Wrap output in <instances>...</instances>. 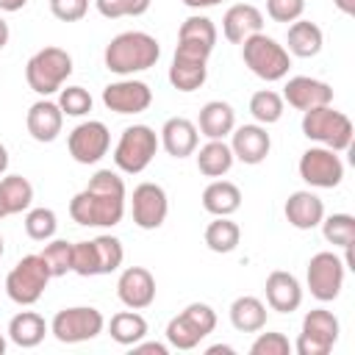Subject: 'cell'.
Here are the masks:
<instances>
[{"label":"cell","instance_id":"6da1fadb","mask_svg":"<svg viewBox=\"0 0 355 355\" xmlns=\"http://www.w3.org/2000/svg\"><path fill=\"white\" fill-rule=\"evenodd\" d=\"M72 222L83 227H114L125 216V180L111 169H97L86 189L69 200Z\"/></svg>","mask_w":355,"mask_h":355},{"label":"cell","instance_id":"7a4b0ae2","mask_svg":"<svg viewBox=\"0 0 355 355\" xmlns=\"http://www.w3.org/2000/svg\"><path fill=\"white\" fill-rule=\"evenodd\" d=\"M161 58V44L155 36L144 33V31H125L116 33L103 53L105 69L122 78H130L136 72H144L150 67H155V61Z\"/></svg>","mask_w":355,"mask_h":355},{"label":"cell","instance_id":"3957f363","mask_svg":"<svg viewBox=\"0 0 355 355\" xmlns=\"http://www.w3.org/2000/svg\"><path fill=\"white\" fill-rule=\"evenodd\" d=\"M69 75H72V55L55 44L36 50L25 64V80L39 97L55 94Z\"/></svg>","mask_w":355,"mask_h":355},{"label":"cell","instance_id":"277c9868","mask_svg":"<svg viewBox=\"0 0 355 355\" xmlns=\"http://www.w3.org/2000/svg\"><path fill=\"white\" fill-rule=\"evenodd\" d=\"M352 119L344 111H336L333 105H319L311 111H302V136L330 147L336 153L349 150L352 144Z\"/></svg>","mask_w":355,"mask_h":355},{"label":"cell","instance_id":"5b68a950","mask_svg":"<svg viewBox=\"0 0 355 355\" xmlns=\"http://www.w3.org/2000/svg\"><path fill=\"white\" fill-rule=\"evenodd\" d=\"M122 258H125L122 241L116 236H108V233L72 244V272L80 277L111 275L122 266Z\"/></svg>","mask_w":355,"mask_h":355},{"label":"cell","instance_id":"8992f818","mask_svg":"<svg viewBox=\"0 0 355 355\" xmlns=\"http://www.w3.org/2000/svg\"><path fill=\"white\" fill-rule=\"evenodd\" d=\"M241 58L250 67V72L266 83L283 80L288 75V67H291L288 50L283 44H277L272 36H266L263 31L252 33L250 39L241 42Z\"/></svg>","mask_w":355,"mask_h":355},{"label":"cell","instance_id":"52a82bcc","mask_svg":"<svg viewBox=\"0 0 355 355\" xmlns=\"http://www.w3.org/2000/svg\"><path fill=\"white\" fill-rule=\"evenodd\" d=\"M158 133L150 125H130L122 130L116 147H114V164L125 175H139L150 166V161L158 153Z\"/></svg>","mask_w":355,"mask_h":355},{"label":"cell","instance_id":"ba28073f","mask_svg":"<svg viewBox=\"0 0 355 355\" xmlns=\"http://www.w3.org/2000/svg\"><path fill=\"white\" fill-rule=\"evenodd\" d=\"M216 327V311L208 302H191L166 324V344L175 349H194Z\"/></svg>","mask_w":355,"mask_h":355},{"label":"cell","instance_id":"9c48e42d","mask_svg":"<svg viewBox=\"0 0 355 355\" xmlns=\"http://www.w3.org/2000/svg\"><path fill=\"white\" fill-rule=\"evenodd\" d=\"M50 277L53 275H50V269H47V263H44V258L39 252L36 255H25L6 275V294L17 305H33V302L42 300Z\"/></svg>","mask_w":355,"mask_h":355},{"label":"cell","instance_id":"30bf717a","mask_svg":"<svg viewBox=\"0 0 355 355\" xmlns=\"http://www.w3.org/2000/svg\"><path fill=\"white\" fill-rule=\"evenodd\" d=\"M105 327V319L97 308L92 305H72L64 308L53 316L50 322V333L61 341V344H80V341H92L94 336H100Z\"/></svg>","mask_w":355,"mask_h":355},{"label":"cell","instance_id":"8fae6325","mask_svg":"<svg viewBox=\"0 0 355 355\" xmlns=\"http://www.w3.org/2000/svg\"><path fill=\"white\" fill-rule=\"evenodd\" d=\"M214 50L202 47V44H191V42H178L175 47V58L169 67V83L178 92H197L205 78H208V55Z\"/></svg>","mask_w":355,"mask_h":355},{"label":"cell","instance_id":"7c38bea8","mask_svg":"<svg viewBox=\"0 0 355 355\" xmlns=\"http://www.w3.org/2000/svg\"><path fill=\"white\" fill-rule=\"evenodd\" d=\"M338 319L333 311L324 308H313L305 313L302 319V333L297 336V355H327L333 349V344L338 341Z\"/></svg>","mask_w":355,"mask_h":355},{"label":"cell","instance_id":"4fadbf2b","mask_svg":"<svg viewBox=\"0 0 355 355\" xmlns=\"http://www.w3.org/2000/svg\"><path fill=\"white\" fill-rule=\"evenodd\" d=\"M344 275H347L344 261H341L336 252H327V250L311 255L308 269H305L308 288H311V294H313L319 302H333V300L341 294V288H344Z\"/></svg>","mask_w":355,"mask_h":355},{"label":"cell","instance_id":"5bb4252c","mask_svg":"<svg viewBox=\"0 0 355 355\" xmlns=\"http://www.w3.org/2000/svg\"><path fill=\"white\" fill-rule=\"evenodd\" d=\"M300 178L313 189H336L344 180V161L330 147H308L300 155Z\"/></svg>","mask_w":355,"mask_h":355},{"label":"cell","instance_id":"9a60e30c","mask_svg":"<svg viewBox=\"0 0 355 355\" xmlns=\"http://www.w3.org/2000/svg\"><path fill=\"white\" fill-rule=\"evenodd\" d=\"M67 147H69V155L78 161V164H97L108 147H111V133L105 128V122L100 119H89V122H80L72 128L69 139H67Z\"/></svg>","mask_w":355,"mask_h":355},{"label":"cell","instance_id":"2e32d148","mask_svg":"<svg viewBox=\"0 0 355 355\" xmlns=\"http://www.w3.org/2000/svg\"><path fill=\"white\" fill-rule=\"evenodd\" d=\"M130 211H133V225L141 227V230H155L164 225L166 214H169V200H166V191L164 186L158 183H139L133 189V197H130Z\"/></svg>","mask_w":355,"mask_h":355},{"label":"cell","instance_id":"e0dca14e","mask_svg":"<svg viewBox=\"0 0 355 355\" xmlns=\"http://www.w3.org/2000/svg\"><path fill=\"white\" fill-rule=\"evenodd\" d=\"M153 103V89L144 80L122 78L103 89V105L114 114H141Z\"/></svg>","mask_w":355,"mask_h":355},{"label":"cell","instance_id":"ac0fdd59","mask_svg":"<svg viewBox=\"0 0 355 355\" xmlns=\"http://www.w3.org/2000/svg\"><path fill=\"white\" fill-rule=\"evenodd\" d=\"M116 297L125 308L133 311H144L155 302V277L150 269L144 266H128L122 269L119 280H116Z\"/></svg>","mask_w":355,"mask_h":355},{"label":"cell","instance_id":"d6986e66","mask_svg":"<svg viewBox=\"0 0 355 355\" xmlns=\"http://www.w3.org/2000/svg\"><path fill=\"white\" fill-rule=\"evenodd\" d=\"M283 103H288L297 111H311L319 105H330L333 103V89L324 80L308 78V75H294L286 80L283 86Z\"/></svg>","mask_w":355,"mask_h":355},{"label":"cell","instance_id":"ffe728a7","mask_svg":"<svg viewBox=\"0 0 355 355\" xmlns=\"http://www.w3.org/2000/svg\"><path fill=\"white\" fill-rule=\"evenodd\" d=\"M230 150L233 158H239L241 164H261L269 150H272V139L266 133V125H239L230 133Z\"/></svg>","mask_w":355,"mask_h":355},{"label":"cell","instance_id":"44dd1931","mask_svg":"<svg viewBox=\"0 0 355 355\" xmlns=\"http://www.w3.org/2000/svg\"><path fill=\"white\" fill-rule=\"evenodd\" d=\"M263 291H266V305L277 313H291L302 305V286L291 272L283 269L269 272Z\"/></svg>","mask_w":355,"mask_h":355},{"label":"cell","instance_id":"7402d4cb","mask_svg":"<svg viewBox=\"0 0 355 355\" xmlns=\"http://www.w3.org/2000/svg\"><path fill=\"white\" fill-rule=\"evenodd\" d=\"M61 125H64V111L58 108V103H53V100H47V97H42V100H36L31 108H28V114H25V128H28V133L36 139V141H55L58 139V133H61Z\"/></svg>","mask_w":355,"mask_h":355},{"label":"cell","instance_id":"603a6c76","mask_svg":"<svg viewBox=\"0 0 355 355\" xmlns=\"http://www.w3.org/2000/svg\"><path fill=\"white\" fill-rule=\"evenodd\" d=\"M161 147L172 155V158H189L194 155L197 150V141H200V130L191 119L186 116H169L161 128V136H158Z\"/></svg>","mask_w":355,"mask_h":355},{"label":"cell","instance_id":"cb8c5ba5","mask_svg":"<svg viewBox=\"0 0 355 355\" xmlns=\"http://www.w3.org/2000/svg\"><path fill=\"white\" fill-rule=\"evenodd\" d=\"M261 28H263V14L252 3H236L222 17V33L233 44H241L252 33H261Z\"/></svg>","mask_w":355,"mask_h":355},{"label":"cell","instance_id":"d4e9b609","mask_svg":"<svg viewBox=\"0 0 355 355\" xmlns=\"http://www.w3.org/2000/svg\"><path fill=\"white\" fill-rule=\"evenodd\" d=\"M283 214H286V222L291 227H297V230H313L324 219V202L313 191L302 189V191L288 194V200L283 205Z\"/></svg>","mask_w":355,"mask_h":355},{"label":"cell","instance_id":"484cf974","mask_svg":"<svg viewBox=\"0 0 355 355\" xmlns=\"http://www.w3.org/2000/svg\"><path fill=\"white\" fill-rule=\"evenodd\" d=\"M233 128H236V111H233L230 103H225V100H208L200 108L197 130L205 139H225V136L233 133Z\"/></svg>","mask_w":355,"mask_h":355},{"label":"cell","instance_id":"4316f807","mask_svg":"<svg viewBox=\"0 0 355 355\" xmlns=\"http://www.w3.org/2000/svg\"><path fill=\"white\" fill-rule=\"evenodd\" d=\"M286 44H288V53L297 55V58H313L322 44H324V36H322V28L311 19H294L288 25V33H286Z\"/></svg>","mask_w":355,"mask_h":355},{"label":"cell","instance_id":"83f0119b","mask_svg":"<svg viewBox=\"0 0 355 355\" xmlns=\"http://www.w3.org/2000/svg\"><path fill=\"white\" fill-rule=\"evenodd\" d=\"M202 208L214 216H230L241 208V191L230 180H211L202 191Z\"/></svg>","mask_w":355,"mask_h":355},{"label":"cell","instance_id":"f1b7e54d","mask_svg":"<svg viewBox=\"0 0 355 355\" xmlns=\"http://www.w3.org/2000/svg\"><path fill=\"white\" fill-rule=\"evenodd\" d=\"M230 324L239 330V333H258L266 327V305L252 297V294H244V297H236L230 302Z\"/></svg>","mask_w":355,"mask_h":355},{"label":"cell","instance_id":"f546056e","mask_svg":"<svg viewBox=\"0 0 355 355\" xmlns=\"http://www.w3.org/2000/svg\"><path fill=\"white\" fill-rule=\"evenodd\" d=\"M197 153V169L205 175V178H222L230 172L233 166V150L230 144H225V139H208Z\"/></svg>","mask_w":355,"mask_h":355},{"label":"cell","instance_id":"4dcf8cb0","mask_svg":"<svg viewBox=\"0 0 355 355\" xmlns=\"http://www.w3.org/2000/svg\"><path fill=\"white\" fill-rule=\"evenodd\" d=\"M44 333H47V322L36 311H19L8 322V338L22 349L39 347L44 341Z\"/></svg>","mask_w":355,"mask_h":355},{"label":"cell","instance_id":"1f68e13d","mask_svg":"<svg viewBox=\"0 0 355 355\" xmlns=\"http://www.w3.org/2000/svg\"><path fill=\"white\" fill-rule=\"evenodd\" d=\"M108 333H111V338H114L116 344L133 347L136 341H141V338L147 336V319H144L139 311H133V308H130V311H119V313L111 316Z\"/></svg>","mask_w":355,"mask_h":355},{"label":"cell","instance_id":"d6a6232c","mask_svg":"<svg viewBox=\"0 0 355 355\" xmlns=\"http://www.w3.org/2000/svg\"><path fill=\"white\" fill-rule=\"evenodd\" d=\"M0 200H3V208L6 214H22L31 208L33 202V186L28 178L22 175H6L0 180Z\"/></svg>","mask_w":355,"mask_h":355},{"label":"cell","instance_id":"836d02e7","mask_svg":"<svg viewBox=\"0 0 355 355\" xmlns=\"http://www.w3.org/2000/svg\"><path fill=\"white\" fill-rule=\"evenodd\" d=\"M239 241H241V230H239V225L233 219L216 216L214 222H208V227H205V244H208L211 252H219V255L222 252H233L239 247Z\"/></svg>","mask_w":355,"mask_h":355},{"label":"cell","instance_id":"e575fe53","mask_svg":"<svg viewBox=\"0 0 355 355\" xmlns=\"http://www.w3.org/2000/svg\"><path fill=\"white\" fill-rule=\"evenodd\" d=\"M178 42H191V44H202V47H211L216 44V25L214 19L202 17V14H191L180 22V31H178Z\"/></svg>","mask_w":355,"mask_h":355},{"label":"cell","instance_id":"d590c367","mask_svg":"<svg viewBox=\"0 0 355 355\" xmlns=\"http://www.w3.org/2000/svg\"><path fill=\"white\" fill-rule=\"evenodd\" d=\"M283 97L272 89H261L250 97V114L258 125H275L283 116Z\"/></svg>","mask_w":355,"mask_h":355},{"label":"cell","instance_id":"8d00e7d4","mask_svg":"<svg viewBox=\"0 0 355 355\" xmlns=\"http://www.w3.org/2000/svg\"><path fill=\"white\" fill-rule=\"evenodd\" d=\"M322 233L333 247H352L355 244V216L352 214H330L322 222Z\"/></svg>","mask_w":355,"mask_h":355},{"label":"cell","instance_id":"74e56055","mask_svg":"<svg viewBox=\"0 0 355 355\" xmlns=\"http://www.w3.org/2000/svg\"><path fill=\"white\" fill-rule=\"evenodd\" d=\"M58 230V216L53 208H28L25 214V233L33 241H50Z\"/></svg>","mask_w":355,"mask_h":355},{"label":"cell","instance_id":"f35d334b","mask_svg":"<svg viewBox=\"0 0 355 355\" xmlns=\"http://www.w3.org/2000/svg\"><path fill=\"white\" fill-rule=\"evenodd\" d=\"M50 269L53 277H61L67 272H72V241L67 239H50L44 244V250L39 252Z\"/></svg>","mask_w":355,"mask_h":355},{"label":"cell","instance_id":"ab89813d","mask_svg":"<svg viewBox=\"0 0 355 355\" xmlns=\"http://www.w3.org/2000/svg\"><path fill=\"white\" fill-rule=\"evenodd\" d=\"M58 108L67 116H83L92 111V94L83 86H67L58 89Z\"/></svg>","mask_w":355,"mask_h":355},{"label":"cell","instance_id":"60d3db41","mask_svg":"<svg viewBox=\"0 0 355 355\" xmlns=\"http://www.w3.org/2000/svg\"><path fill=\"white\" fill-rule=\"evenodd\" d=\"M153 0H94L97 11L105 19H119V17H141L150 8Z\"/></svg>","mask_w":355,"mask_h":355},{"label":"cell","instance_id":"b9f144b4","mask_svg":"<svg viewBox=\"0 0 355 355\" xmlns=\"http://www.w3.org/2000/svg\"><path fill=\"white\" fill-rule=\"evenodd\" d=\"M291 344L283 333H258V338L250 344V355H288Z\"/></svg>","mask_w":355,"mask_h":355},{"label":"cell","instance_id":"7bdbcfd3","mask_svg":"<svg viewBox=\"0 0 355 355\" xmlns=\"http://www.w3.org/2000/svg\"><path fill=\"white\" fill-rule=\"evenodd\" d=\"M305 11V0H266V14L275 22H294Z\"/></svg>","mask_w":355,"mask_h":355},{"label":"cell","instance_id":"ee69618b","mask_svg":"<svg viewBox=\"0 0 355 355\" xmlns=\"http://www.w3.org/2000/svg\"><path fill=\"white\" fill-rule=\"evenodd\" d=\"M50 11L61 22H78L89 11V0H50Z\"/></svg>","mask_w":355,"mask_h":355},{"label":"cell","instance_id":"f6af8a7d","mask_svg":"<svg viewBox=\"0 0 355 355\" xmlns=\"http://www.w3.org/2000/svg\"><path fill=\"white\" fill-rule=\"evenodd\" d=\"M133 352H139V355H166L169 347L166 344H158V341H136L133 344Z\"/></svg>","mask_w":355,"mask_h":355},{"label":"cell","instance_id":"bcb514c9","mask_svg":"<svg viewBox=\"0 0 355 355\" xmlns=\"http://www.w3.org/2000/svg\"><path fill=\"white\" fill-rule=\"evenodd\" d=\"M25 6H28V0H0V11H8V14H14Z\"/></svg>","mask_w":355,"mask_h":355},{"label":"cell","instance_id":"7dc6e473","mask_svg":"<svg viewBox=\"0 0 355 355\" xmlns=\"http://www.w3.org/2000/svg\"><path fill=\"white\" fill-rule=\"evenodd\" d=\"M180 3L189 8H211V6H219L222 0H180Z\"/></svg>","mask_w":355,"mask_h":355},{"label":"cell","instance_id":"c3c4849f","mask_svg":"<svg viewBox=\"0 0 355 355\" xmlns=\"http://www.w3.org/2000/svg\"><path fill=\"white\" fill-rule=\"evenodd\" d=\"M333 3H336V8H338L341 14H347V17L355 14V0H333Z\"/></svg>","mask_w":355,"mask_h":355},{"label":"cell","instance_id":"681fc988","mask_svg":"<svg viewBox=\"0 0 355 355\" xmlns=\"http://www.w3.org/2000/svg\"><path fill=\"white\" fill-rule=\"evenodd\" d=\"M8 36H11V31H8V22L0 17V50L8 44Z\"/></svg>","mask_w":355,"mask_h":355},{"label":"cell","instance_id":"f907efd6","mask_svg":"<svg viewBox=\"0 0 355 355\" xmlns=\"http://www.w3.org/2000/svg\"><path fill=\"white\" fill-rule=\"evenodd\" d=\"M6 169H8V150L0 144V175H6Z\"/></svg>","mask_w":355,"mask_h":355},{"label":"cell","instance_id":"816d5d0a","mask_svg":"<svg viewBox=\"0 0 355 355\" xmlns=\"http://www.w3.org/2000/svg\"><path fill=\"white\" fill-rule=\"evenodd\" d=\"M216 352H233V347H227V344H214V347H208V355H216Z\"/></svg>","mask_w":355,"mask_h":355},{"label":"cell","instance_id":"f5cc1de1","mask_svg":"<svg viewBox=\"0 0 355 355\" xmlns=\"http://www.w3.org/2000/svg\"><path fill=\"white\" fill-rule=\"evenodd\" d=\"M3 352H6V338L0 336V355H3Z\"/></svg>","mask_w":355,"mask_h":355},{"label":"cell","instance_id":"db71d44e","mask_svg":"<svg viewBox=\"0 0 355 355\" xmlns=\"http://www.w3.org/2000/svg\"><path fill=\"white\" fill-rule=\"evenodd\" d=\"M3 252H6V241H3V236H0V258H3Z\"/></svg>","mask_w":355,"mask_h":355},{"label":"cell","instance_id":"11a10c76","mask_svg":"<svg viewBox=\"0 0 355 355\" xmlns=\"http://www.w3.org/2000/svg\"><path fill=\"white\" fill-rule=\"evenodd\" d=\"M3 216H8V214H6V208H3V200H0V219H3Z\"/></svg>","mask_w":355,"mask_h":355}]
</instances>
